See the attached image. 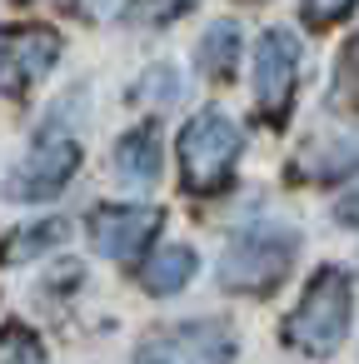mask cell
I'll return each mask as SVG.
<instances>
[{
	"mask_svg": "<svg viewBox=\"0 0 359 364\" xmlns=\"http://www.w3.org/2000/svg\"><path fill=\"white\" fill-rule=\"evenodd\" d=\"M349 314H354V289L344 269H319L304 289V299L294 304V314L284 319V339L304 354H334L349 334Z\"/></svg>",
	"mask_w": 359,
	"mask_h": 364,
	"instance_id": "6da1fadb",
	"label": "cell"
},
{
	"mask_svg": "<svg viewBox=\"0 0 359 364\" xmlns=\"http://www.w3.org/2000/svg\"><path fill=\"white\" fill-rule=\"evenodd\" d=\"M240 150H245V135H240V125L225 110L190 115L185 130H180V170H185V185L200 190V195L225 190Z\"/></svg>",
	"mask_w": 359,
	"mask_h": 364,
	"instance_id": "7a4b0ae2",
	"label": "cell"
},
{
	"mask_svg": "<svg viewBox=\"0 0 359 364\" xmlns=\"http://www.w3.org/2000/svg\"><path fill=\"white\" fill-rule=\"evenodd\" d=\"M289 264H294V235L279 225H259V230H245L225 250L220 284L235 294H264L289 274Z\"/></svg>",
	"mask_w": 359,
	"mask_h": 364,
	"instance_id": "3957f363",
	"label": "cell"
},
{
	"mask_svg": "<svg viewBox=\"0 0 359 364\" xmlns=\"http://www.w3.org/2000/svg\"><path fill=\"white\" fill-rule=\"evenodd\" d=\"M60 60V36L50 26H6L0 31V95H26Z\"/></svg>",
	"mask_w": 359,
	"mask_h": 364,
	"instance_id": "277c9868",
	"label": "cell"
},
{
	"mask_svg": "<svg viewBox=\"0 0 359 364\" xmlns=\"http://www.w3.org/2000/svg\"><path fill=\"white\" fill-rule=\"evenodd\" d=\"M75 165H80V145H75L65 130L41 135V140L31 145V155L11 170L6 195H11V200H50V195H60V190L70 185Z\"/></svg>",
	"mask_w": 359,
	"mask_h": 364,
	"instance_id": "5b68a950",
	"label": "cell"
},
{
	"mask_svg": "<svg viewBox=\"0 0 359 364\" xmlns=\"http://www.w3.org/2000/svg\"><path fill=\"white\" fill-rule=\"evenodd\" d=\"M294 75H299V41L294 31H264L254 46V105L259 115L279 120L294 100Z\"/></svg>",
	"mask_w": 359,
	"mask_h": 364,
	"instance_id": "8992f818",
	"label": "cell"
},
{
	"mask_svg": "<svg viewBox=\"0 0 359 364\" xmlns=\"http://www.w3.org/2000/svg\"><path fill=\"white\" fill-rule=\"evenodd\" d=\"M135 364H230V334L215 319H190L165 334H150L135 349Z\"/></svg>",
	"mask_w": 359,
	"mask_h": 364,
	"instance_id": "52a82bcc",
	"label": "cell"
},
{
	"mask_svg": "<svg viewBox=\"0 0 359 364\" xmlns=\"http://www.w3.org/2000/svg\"><path fill=\"white\" fill-rule=\"evenodd\" d=\"M165 225V210L160 205H105L90 215V245L105 255V259H135Z\"/></svg>",
	"mask_w": 359,
	"mask_h": 364,
	"instance_id": "ba28073f",
	"label": "cell"
},
{
	"mask_svg": "<svg viewBox=\"0 0 359 364\" xmlns=\"http://www.w3.org/2000/svg\"><path fill=\"white\" fill-rule=\"evenodd\" d=\"M115 175L130 180V185H150L160 175V135L150 125L120 135V145H115Z\"/></svg>",
	"mask_w": 359,
	"mask_h": 364,
	"instance_id": "9c48e42d",
	"label": "cell"
},
{
	"mask_svg": "<svg viewBox=\"0 0 359 364\" xmlns=\"http://www.w3.org/2000/svg\"><path fill=\"white\" fill-rule=\"evenodd\" d=\"M195 274V250L190 245H160V255L145 264V289L150 294H180Z\"/></svg>",
	"mask_w": 359,
	"mask_h": 364,
	"instance_id": "30bf717a",
	"label": "cell"
},
{
	"mask_svg": "<svg viewBox=\"0 0 359 364\" xmlns=\"http://www.w3.org/2000/svg\"><path fill=\"white\" fill-rule=\"evenodd\" d=\"M70 235L65 220H41V225H21L16 235H6V245H0V264H26L36 255H45L50 245H60Z\"/></svg>",
	"mask_w": 359,
	"mask_h": 364,
	"instance_id": "8fae6325",
	"label": "cell"
},
{
	"mask_svg": "<svg viewBox=\"0 0 359 364\" xmlns=\"http://www.w3.org/2000/svg\"><path fill=\"white\" fill-rule=\"evenodd\" d=\"M235 60H240V26L235 21H215L205 31V46H200V70L225 80L235 70Z\"/></svg>",
	"mask_w": 359,
	"mask_h": 364,
	"instance_id": "7c38bea8",
	"label": "cell"
},
{
	"mask_svg": "<svg viewBox=\"0 0 359 364\" xmlns=\"http://www.w3.org/2000/svg\"><path fill=\"white\" fill-rule=\"evenodd\" d=\"M0 364H45V344L36 339V329L26 324L0 329Z\"/></svg>",
	"mask_w": 359,
	"mask_h": 364,
	"instance_id": "4fadbf2b",
	"label": "cell"
},
{
	"mask_svg": "<svg viewBox=\"0 0 359 364\" xmlns=\"http://www.w3.org/2000/svg\"><path fill=\"white\" fill-rule=\"evenodd\" d=\"M334 100L344 110H359V36L339 50V65H334Z\"/></svg>",
	"mask_w": 359,
	"mask_h": 364,
	"instance_id": "5bb4252c",
	"label": "cell"
},
{
	"mask_svg": "<svg viewBox=\"0 0 359 364\" xmlns=\"http://www.w3.org/2000/svg\"><path fill=\"white\" fill-rule=\"evenodd\" d=\"M190 6H195V0H130V6H125V21H130V26H170V21H180Z\"/></svg>",
	"mask_w": 359,
	"mask_h": 364,
	"instance_id": "9a60e30c",
	"label": "cell"
},
{
	"mask_svg": "<svg viewBox=\"0 0 359 364\" xmlns=\"http://www.w3.org/2000/svg\"><path fill=\"white\" fill-rule=\"evenodd\" d=\"M354 11V0H304V21L314 26V31H329L334 21H344Z\"/></svg>",
	"mask_w": 359,
	"mask_h": 364,
	"instance_id": "2e32d148",
	"label": "cell"
}]
</instances>
